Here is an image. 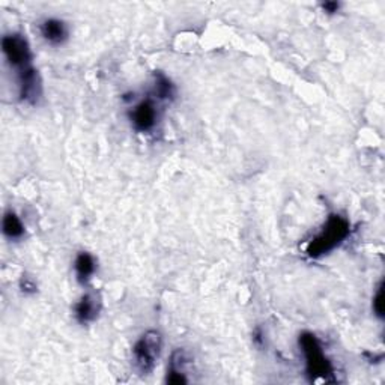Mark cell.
<instances>
[{"mask_svg":"<svg viewBox=\"0 0 385 385\" xmlns=\"http://www.w3.org/2000/svg\"><path fill=\"white\" fill-rule=\"evenodd\" d=\"M130 121L134 130L139 133L152 131L158 122V107L156 99L146 98L140 101L130 112Z\"/></svg>","mask_w":385,"mask_h":385,"instance_id":"obj_5","label":"cell"},{"mask_svg":"<svg viewBox=\"0 0 385 385\" xmlns=\"http://www.w3.org/2000/svg\"><path fill=\"white\" fill-rule=\"evenodd\" d=\"M74 269H75V276H77V280H79V283L82 285L89 283V280L92 278V276L97 271V262L94 259V256L86 251L77 254L75 262H74Z\"/></svg>","mask_w":385,"mask_h":385,"instance_id":"obj_10","label":"cell"},{"mask_svg":"<svg viewBox=\"0 0 385 385\" xmlns=\"http://www.w3.org/2000/svg\"><path fill=\"white\" fill-rule=\"evenodd\" d=\"M339 8H340V5L337 2H325L322 5V9L327 12V14H336Z\"/></svg>","mask_w":385,"mask_h":385,"instance_id":"obj_15","label":"cell"},{"mask_svg":"<svg viewBox=\"0 0 385 385\" xmlns=\"http://www.w3.org/2000/svg\"><path fill=\"white\" fill-rule=\"evenodd\" d=\"M349 232H351L349 222L339 214H331L322 230H320V232L310 241L309 246H307V254L313 259L322 258V256L337 249L340 244L348 238Z\"/></svg>","mask_w":385,"mask_h":385,"instance_id":"obj_1","label":"cell"},{"mask_svg":"<svg viewBox=\"0 0 385 385\" xmlns=\"http://www.w3.org/2000/svg\"><path fill=\"white\" fill-rule=\"evenodd\" d=\"M20 288L24 293H35L36 292V285L33 283L32 280H29L28 277L21 278V283H20Z\"/></svg>","mask_w":385,"mask_h":385,"instance_id":"obj_14","label":"cell"},{"mask_svg":"<svg viewBox=\"0 0 385 385\" xmlns=\"http://www.w3.org/2000/svg\"><path fill=\"white\" fill-rule=\"evenodd\" d=\"M2 230L8 239L17 241L24 235V224L14 211H6L2 220Z\"/></svg>","mask_w":385,"mask_h":385,"instance_id":"obj_11","label":"cell"},{"mask_svg":"<svg viewBox=\"0 0 385 385\" xmlns=\"http://www.w3.org/2000/svg\"><path fill=\"white\" fill-rule=\"evenodd\" d=\"M41 36L44 41L50 45H62L68 40V26L63 20L59 18H47L41 23L40 28Z\"/></svg>","mask_w":385,"mask_h":385,"instance_id":"obj_8","label":"cell"},{"mask_svg":"<svg viewBox=\"0 0 385 385\" xmlns=\"http://www.w3.org/2000/svg\"><path fill=\"white\" fill-rule=\"evenodd\" d=\"M300 348L305 358V372L310 381H328L332 375V364L324 354L322 346L312 332L300 336Z\"/></svg>","mask_w":385,"mask_h":385,"instance_id":"obj_2","label":"cell"},{"mask_svg":"<svg viewBox=\"0 0 385 385\" xmlns=\"http://www.w3.org/2000/svg\"><path fill=\"white\" fill-rule=\"evenodd\" d=\"M163 348V337L158 331L149 330L137 340L133 348L134 366L139 374L146 375L156 366Z\"/></svg>","mask_w":385,"mask_h":385,"instance_id":"obj_3","label":"cell"},{"mask_svg":"<svg viewBox=\"0 0 385 385\" xmlns=\"http://www.w3.org/2000/svg\"><path fill=\"white\" fill-rule=\"evenodd\" d=\"M152 95L158 101H169L175 97V86L164 74L157 72L153 75Z\"/></svg>","mask_w":385,"mask_h":385,"instance_id":"obj_12","label":"cell"},{"mask_svg":"<svg viewBox=\"0 0 385 385\" xmlns=\"http://www.w3.org/2000/svg\"><path fill=\"white\" fill-rule=\"evenodd\" d=\"M18 89L20 99L28 104H36L43 97V82L41 77L33 67L26 68L18 72Z\"/></svg>","mask_w":385,"mask_h":385,"instance_id":"obj_6","label":"cell"},{"mask_svg":"<svg viewBox=\"0 0 385 385\" xmlns=\"http://www.w3.org/2000/svg\"><path fill=\"white\" fill-rule=\"evenodd\" d=\"M372 305H374L375 315L379 319H382L384 318V285L382 283H379V286H378V291L374 297V304Z\"/></svg>","mask_w":385,"mask_h":385,"instance_id":"obj_13","label":"cell"},{"mask_svg":"<svg viewBox=\"0 0 385 385\" xmlns=\"http://www.w3.org/2000/svg\"><path fill=\"white\" fill-rule=\"evenodd\" d=\"M101 312V298L95 292H87L74 305V316L77 322L86 325L98 318Z\"/></svg>","mask_w":385,"mask_h":385,"instance_id":"obj_7","label":"cell"},{"mask_svg":"<svg viewBox=\"0 0 385 385\" xmlns=\"http://www.w3.org/2000/svg\"><path fill=\"white\" fill-rule=\"evenodd\" d=\"M190 363L191 360L188 354L184 349H176L170 358V367L168 370V378H166V382L176 384V385L187 384L188 379L185 376V372Z\"/></svg>","mask_w":385,"mask_h":385,"instance_id":"obj_9","label":"cell"},{"mask_svg":"<svg viewBox=\"0 0 385 385\" xmlns=\"http://www.w3.org/2000/svg\"><path fill=\"white\" fill-rule=\"evenodd\" d=\"M2 51L11 68L17 72L32 67V51L28 40L20 33H9L2 38Z\"/></svg>","mask_w":385,"mask_h":385,"instance_id":"obj_4","label":"cell"}]
</instances>
